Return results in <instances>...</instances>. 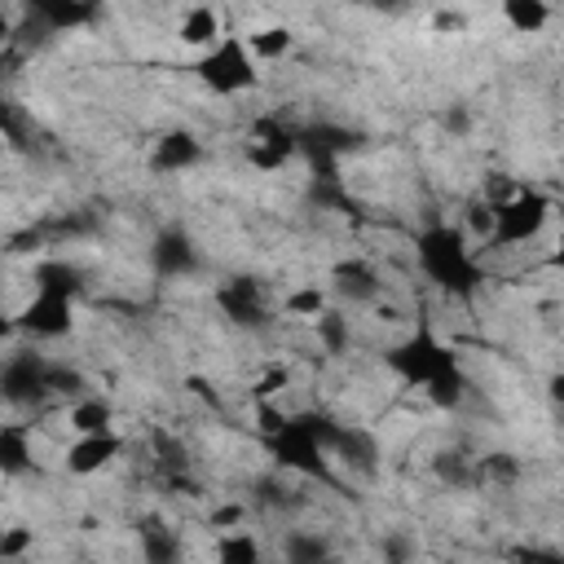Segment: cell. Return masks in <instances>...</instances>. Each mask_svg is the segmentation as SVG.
<instances>
[{
  "instance_id": "obj_1",
  "label": "cell",
  "mask_w": 564,
  "mask_h": 564,
  "mask_svg": "<svg viewBox=\"0 0 564 564\" xmlns=\"http://www.w3.org/2000/svg\"><path fill=\"white\" fill-rule=\"evenodd\" d=\"M189 75L216 101H238V97H247V93H256L264 84V66L251 57V48H247V40L238 31H229L212 53L194 57Z\"/></svg>"
},
{
  "instance_id": "obj_6",
  "label": "cell",
  "mask_w": 564,
  "mask_h": 564,
  "mask_svg": "<svg viewBox=\"0 0 564 564\" xmlns=\"http://www.w3.org/2000/svg\"><path fill=\"white\" fill-rule=\"evenodd\" d=\"M123 454H128L123 432H106V436H70V441L62 445V471H66L70 480H97V476H106Z\"/></svg>"
},
{
  "instance_id": "obj_7",
  "label": "cell",
  "mask_w": 564,
  "mask_h": 564,
  "mask_svg": "<svg viewBox=\"0 0 564 564\" xmlns=\"http://www.w3.org/2000/svg\"><path fill=\"white\" fill-rule=\"evenodd\" d=\"M225 35H229V26H225V13L216 4H176L172 9V40H176V48L203 57Z\"/></svg>"
},
{
  "instance_id": "obj_3",
  "label": "cell",
  "mask_w": 564,
  "mask_h": 564,
  "mask_svg": "<svg viewBox=\"0 0 564 564\" xmlns=\"http://www.w3.org/2000/svg\"><path fill=\"white\" fill-rule=\"evenodd\" d=\"M300 159V128L278 110H260L242 128V163L260 176H278Z\"/></svg>"
},
{
  "instance_id": "obj_16",
  "label": "cell",
  "mask_w": 564,
  "mask_h": 564,
  "mask_svg": "<svg viewBox=\"0 0 564 564\" xmlns=\"http://www.w3.org/2000/svg\"><path fill=\"white\" fill-rule=\"evenodd\" d=\"M471 26V13L467 9H436L432 13V31L436 35H463Z\"/></svg>"
},
{
  "instance_id": "obj_13",
  "label": "cell",
  "mask_w": 564,
  "mask_h": 564,
  "mask_svg": "<svg viewBox=\"0 0 564 564\" xmlns=\"http://www.w3.org/2000/svg\"><path fill=\"white\" fill-rule=\"evenodd\" d=\"M207 564H264V538L256 529H234V533H212Z\"/></svg>"
},
{
  "instance_id": "obj_2",
  "label": "cell",
  "mask_w": 564,
  "mask_h": 564,
  "mask_svg": "<svg viewBox=\"0 0 564 564\" xmlns=\"http://www.w3.org/2000/svg\"><path fill=\"white\" fill-rule=\"evenodd\" d=\"M560 216L555 198L538 185H524L516 198H507L502 207H494V238L480 251H529L546 238V225Z\"/></svg>"
},
{
  "instance_id": "obj_8",
  "label": "cell",
  "mask_w": 564,
  "mask_h": 564,
  "mask_svg": "<svg viewBox=\"0 0 564 564\" xmlns=\"http://www.w3.org/2000/svg\"><path fill=\"white\" fill-rule=\"evenodd\" d=\"M207 159V141L194 128H167L150 141V167L163 176H181Z\"/></svg>"
},
{
  "instance_id": "obj_10",
  "label": "cell",
  "mask_w": 564,
  "mask_h": 564,
  "mask_svg": "<svg viewBox=\"0 0 564 564\" xmlns=\"http://www.w3.org/2000/svg\"><path fill=\"white\" fill-rule=\"evenodd\" d=\"M238 35L247 40V48H251V57L260 66H278V62H286L300 48V31L286 18H264V22H256V26L238 31Z\"/></svg>"
},
{
  "instance_id": "obj_14",
  "label": "cell",
  "mask_w": 564,
  "mask_h": 564,
  "mask_svg": "<svg viewBox=\"0 0 564 564\" xmlns=\"http://www.w3.org/2000/svg\"><path fill=\"white\" fill-rule=\"evenodd\" d=\"M498 22L511 35H546L555 26V9L546 0H502L498 4Z\"/></svg>"
},
{
  "instance_id": "obj_18",
  "label": "cell",
  "mask_w": 564,
  "mask_h": 564,
  "mask_svg": "<svg viewBox=\"0 0 564 564\" xmlns=\"http://www.w3.org/2000/svg\"><path fill=\"white\" fill-rule=\"evenodd\" d=\"M546 401L551 405H564V370H551L546 375Z\"/></svg>"
},
{
  "instance_id": "obj_17",
  "label": "cell",
  "mask_w": 564,
  "mask_h": 564,
  "mask_svg": "<svg viewBox=\"0 0 564 564\" xmlns=\"http://www.w3.org/2000/svg\"><path fill=\"white\" fill-rule=\"evenodd\" d=\"M542 269H551V273L564 278V212L555 216V238L546 242V260H542Z\"/></svg>"
},
{
  "instance_id": "obj_5",
  "label": "cell",
  "mask_w": 564,
  "mask_h": 564,
  "mask_svg": "<svg viewBox=\"0 0 564 564\" xmlns=\"http://www.w3.org/2000/svg\"><path fill=\"white\" fill-rule=\"evenodd\" d=\"M330 295H335V304H352V308H370L379 295H388V273H383V264L379 260H370V256H344V260H335L330 264Z\"/></svg>"
},
{
  "instance_id": "obj_12",
  "label": "cell",
  "mask_w": 564,
  "mask_h": 564,
  "mask_svg": "<svg viewBox=\"0 0 564 564\" xmlns=\"http://www.w3.org/2000/svg\"><path fill=\"white\" fill-rule=\"evenodd\" d=\"M291 388H295V361L291 357H264V361H256V370L247 379L251 405L256 401H282Z\"/></svg>"
},
{
  "instance_id": "obj_4",
  "label": "cell",
  "mask_w": 564,
  "mask_h": 564,
  "mask_svg": "<svg viewBox=\"0 0 564 564\" xmlns=\"http://www.w3.org/2000/svg\"><path fill=\"white\" fill-rule=\"evenodd\" d=\"M9 335H26L31 344H57L75 335V300L53 295V291H31L9 313Z\"/></svg>"
},
{
  "instance_id": "obj_11",
  "label": "cell",
  "mask_w": 564,
  "mask_h": 564,
  "mask_svg": "<svg viewBox=\"0 0 564 564\" xmlns=\"http://www.w3.org/2000/svg\"><path fill=\"white\" fill-rule=\"evenodd\" d=\"M62 427H66V441L70 436H106V432H119L115 427V405L101 397V392H84L75 401L62 405Z\"/></svg>"
},
{
  "instance_id": "obj_9",
  "label": "cell",
  "mask_w": 564,
  "mask_h": 564,
  "mask_svg": "<svg viewBox=\"0 0 564 564\" xmlns=\"http://www.w3.org/2000/svg\"><path fill=\"white\" fill-rule=\"evenodd\" d=\"M330 308H335L330 286H326V282H313V278H304V282H291V286L282 291V300H278V322L317 326Z\"/></svg>"
},
{
  "instance_id": "obj_15",
  "label": "cell",
  "mask_w": 564,
  "mask_h": 564,
  "mask_svg": "<svg viewBox=\"0 0 564 564\" xmlns=\"http://www.w3.org/2000/svg\"><path fill=\"white\" fill-rule=\"evenodd\" d=\"M441 123H445V132H449V137L467 141V137H471V123H476V119H471V106L454 101V106H445V110H441Z\"/></svg>"
}]
</instances>
